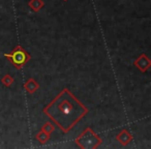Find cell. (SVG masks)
<instances>
[{"label": "cell", "instance_id": "cell-1", "mask_svg": "<svg viewBox=\"0 0 151 149\" xmlns=\"http://www.w3.org/2000/svg\"><path fill=\"white\" fill-rule=\"evenodd\" d=\"M89 109L83 105L67 88H64L42 109L49 119L64 134H67L88 114Z\"/></svg>", "mask_w": 151, "mask_h": 149}, {"label": "cell", "instance_id": "cell-2", "mask_svg": "<svg viewBox=\"0 0 151 149\" xmlns=\"http://www.w3.org/2000/svg\"><path fill=\"white\" fill-rule=\"evenodd\" d=\"M103 143L101 138L93 132L91 127L85 128V130L76 139V144L82 149H95Z\"/></svg>", "mask_w": 151, "mask_h": 149}, {"label": "cell", "instance_id": "cell-3", "mask_svg": "<svg viewBox=\"0 0 151 149\" xmlns=\"http://www.w3.org/2000/svg\"><path fill=\"white\" fill-rule=\"evenodd\" d=\"M4 56L15 65L16 68H21L26 62L30 60V55L21 46H17L13 52L9 54H4Z\"/></svg>", "mask_w": 151, "mask_h": 149}, {"label": "cell", "instance_id": "cell-4", "mask_svg": "<svg viewBox=\"0 0 151 149\" xmlns=\"http://www.w3.org/2000/svg\"><path fill=\"white\" fill-rule=\"evenodd\" d=\"M134 65L138 67L141 73H146L148 68L151 66V60L146 54H141L138 58L134 60Z\"/></svg>", "mask_w": 151, "mask_h": 149}, {"label": "cell", "instance_id": "cell-5", "mask_svg": "<svg viewBox=\"0 0 151 149\" xmlns=\"http://www.w3.org/2000/svg\"><path fill=\"white\" fill-rule=\"evenodd\" d=\"M116 139H117V141L122 145V146H126V145L129 144V143L132 142L134 137L132 136V134H130L127 130L123 128V130H121L119 132H118V135L116 136Z\"/></svg>", "mask_w": 151, "mask_h": 149}, {"label": "cell", "instance_id": "cell-6", "mask_svg": "<svg viewBox=\"0 0 151 149\" xmlns=\"http://www.w3.org/2000/svg\"><path fill=\"white\" fill-rule=\"evenodd\" d=\"M38 88H40V84H38L33 78L28 79L25 82V84H24V89H25V91L30 93V94H32V93H34L35 91H37Z\"/></svg>", "mask_w": 151, "mask_h": 149}, {"label": "cell", "instance_id": "cell-7", "mask_svg": "<svg viewBox=\"0 0 151 149\" xmlns=\"http://www.w3.org/2000/svg\"><path fill=\"white\" fill-rule=\"evenodd\" d=\"M28 6L33 12H40L45 6V2L42 0H30L28 2Z\"/></svg>", "mask_w": 151, "mask_h": 149}, {"label": "cell", "instance_id": "cell-8", "mask_svg": "<svg viewBox=\"0 0 151 149\" xmlns=\"http://www.w3.org/2000/svg\"><path fill=\"white\" fill-rule=\"evenodd\" d=\"M35 139L40 143V144H46V143L49 141V139H50V135L42 132V130H40V132L35 136Z\"/></svg>", "mask_w": 151, "mask_h": 149}, {"label": "cell", "instance_id": "cell-9", "mask_svg": "<svg viewBox=\"0 0 151 149\" xmlns=\"http://www.w3.org/2000/svg\"><path fill=\"white\" fill-rule=\"evenodd\" d=\"M54 130H55L54 123H53V122H50V121H47V122H45V124L42 126V130H42V132L50 135L54 132Z\"/></svg>", "mask_w": 151, "mask_h": 149}, {"label": "cell", "instance_id": "cell-10", "mask_svg": "<svg viewBox=\"0 0 151 149\" xmlns=\"http://www.w3.org/2000/svg\"><path fill=\"white\" fill-rule=\"evenodd\" d=\"M14 82H15V80H14L13 77L9 76V75H5V76L1 79V83H2L5 87H11L12 85L14 84Z\"/></svg>", "mask_w": 151, "mask_h": 149}, {"label": "cell", "instance_id": "cell-11", "mask_svg": "<svg viewBox=\"0 0 151 149\" xmlns=\"http://www.w3.org/2000/svg\"><path fill=\"white\" fill-rule=\"evenodd\" d=\"M63 1H67V0H63Z\"/></svg>", "mask_w": 151, "mask_h": 149}]
</instances>
